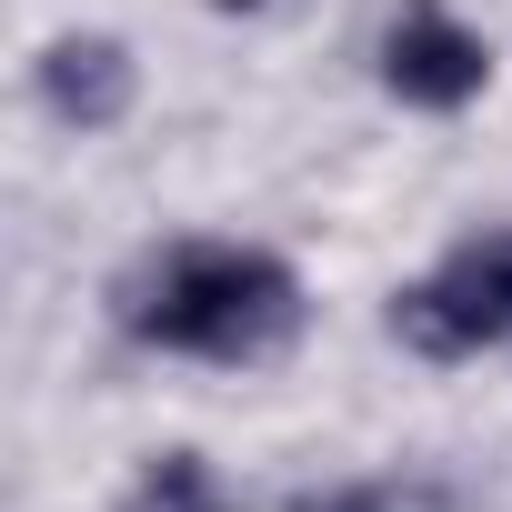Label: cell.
Instances as JSON below:
<instances>
[{"label": "cell", "mask_w": 512, "mask_h": 512, "mask_svg": "<svg viewBox=\"0 0 512 512\" xmlns=\"http://www.w3.org/2000/svg\"><path fill=\"white\" fill-rule=\"evenodd\" d=\"M482 41L462 31V21H442V11H412L402 31H392V51H382V81L412 101V111H462L472 91H482Z\"/></svg>", "instance_id": "obj_3"}, {"label": "cell", "mask_w": 512, "mask_h": 512, "mask_svg": "<svg viewBox=\"0 0 512 512\" xmlns=\"http://www.w3.org/2000/svg\"><path fill=\"white\" fill-rule=\"evenodd\" d=\"M41 91H51L61 121L101 131V121H121V101H131V61H121L111 41H61V51L41 61Z\"/></svg>", "instance_id": "obj_4"}, {"label": "cell", "mask_w": 512, "mask_h": 512, "mask_svg": "<svg viewBox=\"0 0 512 512\" xmlns=\"http://www.w3.org/2000/svg\"><path fill=\"white\" fill-rule=\"evenodd\" d=\"M392 322H402L422 352H482V342H512V231L462 241L452 262H442V282L402 292Z\"/></svg>", "instance_id": "obj_2"}, {"label": "cell", "mask_w": 512, "mask_h": 512, "mask_svg": "<svg viewBox=\"0 0 512 512\" xmlns=\"http://www.w3.org/2000/svg\"><path fill=\"white\" fill-rule=\"evenodd\" d=\"M131 512H221V492H211V472H201L191 452H171V462L131 492Z\"/></svg>", "instance_id": "obj_5"}, {"label": "cell", "mask_w": 512, "mask_h": 512, "mask_svg": "<svg viewBox=\"0 0 512 512\" xmlns=\"http://www.w3.org/2000/svg\"><path fill=\"white\" fill-rule=\"evenodd\" d=\"M292 272L262 262V251H171L161 282L141 292V332L171 342V352H211V362H241V352H272L292 332Z\"/></svg>", "instance_id": "obj_1"}]
</instances>
